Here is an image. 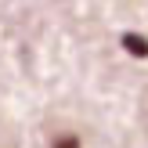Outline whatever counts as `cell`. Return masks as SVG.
<instances>
[{
	"instance_id": "2",
	"label": "cell",
	"mask_w": 148,
	"mask_h": 148,
	"mask_svg": "<svg viewBox=\"0 0 148 148\" xmlns=\"http://www.w3.org/2000/svg\"><path fill=\"white\" fill-rule=\"evenodd\" d=\"M51 148H79V141H76V134H62Z\"/></svg>"
},
{
	"instance_id": "1",
	"label": "cell",
	"mask_w": 148,
	"mask_h": 148,
	"mask_svg": "<svg viewBox=\"0 0 148 148\" xmlns=\"http://www.w3.org/2000/svg\"><path fill=\"white\" fill-rule=\"evenodd\" d=\"M123 47H127L130 54H137V58H148V40L141 33H123Z\"/></svg>"
}]
</instances>
